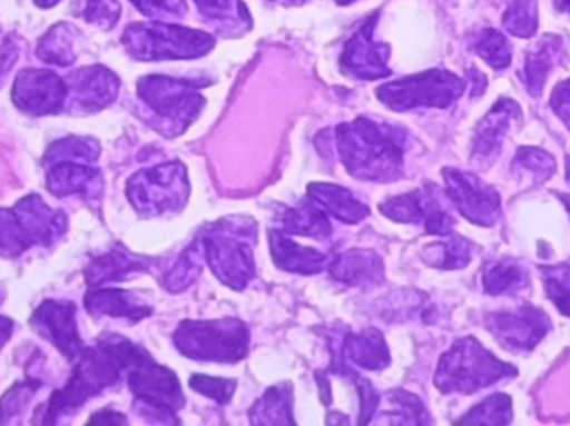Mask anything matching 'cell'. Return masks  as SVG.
Listing matches in <instances>:
<instances>
[{
	"label": "cell",
	"mask_w": 570,
	"mask_h": 426,
	"mask_svg": "<svg viewBox=\"0 0 570 426\" xmlns=\"http://www.w3.org/2000/svg\"><path fill=\"white\" fill-rule=\"evenodd\" d=\"M334 146L347 172L367 182H395L404 174L407 136L384 120L358 117L335 127Z\"/></svg>",
	"instance_id": "obj_1"
},
{
	"label": "cell",
	"mask_w": 570,
	"mask_h": 426,
	"mask_svg": "<svg viewBox=\"0 0 570 426\" xmlns=\"http://www.w3.org/2000/svg\"><path fill=\"white\" fill-rule=\"evenodd\" d=\"M199 244L206 264L224 285L243 291L250 284L256 275L257 224L254 218L234 215L217 220L204 230Z\"/></svg>",
	"instance_id": "obj_2"
},
{
	"label": "cell",
	"mask_w": 570,
	"mask_h": 426,
	"mask_svg": "<svg viewBox=\"0 0 570 426\" xmlns=\"http://www.w3.org/2000/svg\"><path fill=\"white\" fill-rule=\"evenodd\" d=\"M206 80L142 77L137 83L139 99L153 112V127L166 137L183 136L203 112L206 97L200 89Z\"/></svg>",
	"instance_id": "obj_3"
},
{
	"label": "cell",
	"mask_w": 570,
	"mask_h": 426,
	"mask_svg": "<svg viewBox=\"0 0 570 426\" xmlns=\"http://www.w3.org/2000/svg\"><path fill=\"white\" fill-rule=\"evenodd\" d=\"M515 375L512 365L498 360L475 338L468 337L442 355L434 382L442 394L472 395Z\"/></svg>",
	"instance_id": "obj_4"
},
{
	"label": "cell",
	"mask_w": 570,
	"mask_h": 426,
	"mask_svg": "<svg viewBox=\"0 0 570 426\" xmlns=\"http://www.w3.org/2000/svg\"><path fill=\"white\" fill-rule=\"evenodd\" d=\"M122 46L134 59L153 62L207 56L216 46V40L204 30L156 20L127 26L122 33Z\"/></svg>",
	"instance_id": "obj_5"
},
{
	"label": "cell",
	"mask_w": 570,
	"mask_h": 426,
	"mask_svg": "<svg viewBox=\"0 0 570 426\" xmlns=\"http://www.w3.org/2000/svg\"><path fill=\"white\" fill-rule=\"evenodd\" d=\"M249 338V328L236 318L184 320L174 334V344L190 360L237 364L246 358Z\"/></svg>",
	"instance_id": "obj_6"
},
{
	"label": "cell",
	"mask_w": 570,
	"mask_h": 426,
	"mask_svg": "<svg viewBox=\"0 0 570 426\" xmlns=\"http://www.w3.org/2000/svg\"><path fill=\"white\" fill-rule=\"evenodd\" d=\"M129 387L140 415L150 422L177 424L176 412L186 405L179 378L157 364L144 348H137L129 368Z\"/></svg>",
	"instance_id": "obj_7"
},
{
	"label": "cell",
	"mask_w": 570,
	"mask_h": 426,
	"mask_svg": "<svg viewBox=\"0 0 570 426\" xmlns=\"http://www.w3.org/2000/svg\"><path fill=\"white\" fill-rule=\"evenodd\" d=\"M465 82L445 69L425 70L392 80L377 89V99L394 112L448 109L464 93Z\"/></svg>",
	"instance_id": "obj_8"
},
{
	"label": "cell",
	"mask_w": 570,
	"mask_h": 426,
	"mask_svg": "<svg viewBox=\"0 0 570 426\" xmlns=\"http://www.w3.org/2000/svg\"><path fill=\"white\" fill-rule=\"evenodd\" d=\"M190 196L189 177L183 162H167L136 174L127 184V197L144 215L177 214Z\"/></svg>",
	"instance_id": "obj_9"
},
{
	"label": "cell",
	"mask_w": 570,
	"mask_h": 426,
	"mask_svg": "<svg viewBox=\"0 0 570 426\" xmlns=\"http://www.w3.org/2000/svg\"><path fill=\"white\" fill-rule=\"evenodd\" d=\"M442 176L452 206L469 221L481 227H492L501 218V197L478 176L451 167L442 170Z\"/></svg>",
	"instance_id": "obj_10"
},
{
	"label": "cell",
	"mask_w": 570,
	"mask_h": 426,
	"mask_svg": "<svg viewBox=\"0 0 570 426\" xmlns=\"http://www.w3.org/2000/svg\"><path fill=\"white\" fill-rule=\"evenodd\" d=\"M377 13L365 19L345 42L341 56V70L354 80H381L392 70L387 67L391 57L389 43L374 39Z\"/></svg>",
	"instance_id": "obj_11"
},
{
	"label": "cell",
	"mask_w": 570,
	"mask_h": 426,
	"mask_svg": "<svg viewBox=\"0 0 570 426\" xmlns=\"http://www.w3.org/2000/svg\"><path fill=\"white\" fill-rule=\"evenodd\" d=\"M485 327L511 351L532 350L551 330V320L541 308L524 305L511 311L488 315Z\"/></svg>",
	"instance_id": "obj_12"
},
{
	"label": "cell",
	"mask_w": 570,
	"mask_h": 426,
	"mask_svg": "<svg viewBox=\"0 0 570 426\" xmlns=\"http://www.w3.org/2000/svg\"><path fill=\"white\" fill-rule=\"evenodd\" d=\"M13 103L32 116H49L66 107L67 83L52 70L26 69L17 76Z\"/></svg>",
	"instance_id": "obj_13"
},
{
	"label": "cell",
	"mask_w": 570,
	"mask_h": 426,
	"mask_svg": "<svg viewBox=\"0 0 570 426\" xmlns=\"http://www.w3.org/2000/svg\"><path fill=\"white\" fill-rule=\"evenodd\" d=\"M70 106L76 112L90 113L110 106L119 96L120 80L112 70L102 66L76 70L67 82Z\"/></svg>",
	"instance_id": "obj_14"
},
{
	"label": "cell",
	"mask_w": 570,
	"mask_h": 426,
	"mask_svg": "<svg viewBox=\"0 0 570 426\" xmlns=\"http://www.w3.org/2000/svg\"><path fill=\"white\" fill-rule=\"evenodd\" d=\"M391 365V351L381 331L367 328L361 334H348L338 345L332 370L335 375L351 374L352 367L368 371H381Z\"/></svg>",
	"instance_id": "obj_15"
},
{
	"label": "cell",
	"mask_w": 570,
	"mask_h": 426,
	"mask_svg": "<svg viewBox=\"0 0 570 426\" xmlns=\"http://www.w3.org/2000/svg\"><path fill=\"white\" fill-rule=\"evenodd\" d=\"M32 325L47 340L52 341L70 361L82 354L76 324V307L69 301H46L32 317Z\"/></svg>",
	"instance_id": "obj_16"
},
{
	"label": "cell",
	"mask_w": 570,
	"mask_h": 426,
	"mask_svg": "<svg viewBox=\"0 0 570 426\" xmlns=\"http://www.w3.org/2000/svg\"><path fill=\"white\" fill-rule=\"evenodd\" d=\"M519 117H521V109L518 103L509 99L499 100L475 130L472 160L478 164L494 162L495 157L501 153L502 142L508 136L512 120Z\"/></svg>",
	"instance_id": "obj_17"
},
{
	"label": "cell",
	"mask_w": 570,
	"mask_h": 426,
	"mask_svg": "<svg viewBox=\"0 0 570 426\" xmlns=\"http://www.w3.org/2000/svg\"><path fill=\"white\" fill-rule=\"evenodd\" d=\"M331 275L342 284L351 287H372L384 280V261L374 251H342L328 264Z\"/></svg>",
	"instance_id": "obj_18"
},
{
	"label": "cell",
	"mask_w": 570,
	"mask_h": 426,
	"mask_svg": "<svg viewBox=\"0 0 570 426\" xmlns=\"http://www.w3.org/2000/svg\"><path fill=\"white\" fill-rule=\"evenodd\" d=\"M271 255L276 267L298 275H315L325 270L328 257L312 247H304L297 241L285 237L279 228L269 231Z\"/></svg>",
	"instance_id": "obj_19"
},
{
	"label": "cell",
	"mask_w": 570,
	"mask_h": 426,
	"mask_svg": "<svg viewBox=\"0 0 570 426\" xmlns=\"http://www.w3.org/2000/svg\"><path fill=\"white\" fill-rule=\"evenodd\" d=\"M307 196L318 209L342 224H358L371 214L368 207L362 204L351 190L334 184H311L307 187Z\"/></svg>",
	"instance_id": "obj_20"
},
{
	"label": "cell",
	"mask_w": 570,
	"mask_h": 426,
	"mask_svg": "<svg viewBox=\"0 0 570 426\" xmlns=\"http://www.w3.org/2000/svg\"><path fill=\"white\" fill-rule=\"evenodd\" d=\"M50 192L56 196H72V194H82V196L96 197L102 190V179L99 170L92 169L87 162H76V160H62L52 167L47 176Z\"/></svg>",
	"instance_id": "obj_21"
},
{
	"label": "cell",
	"mask_w": 570,
	"mask_h": 426,
	"mask_svg": "<svg viewBox=\"0 0 570 426\" xmlns=\"http://www.w3.org/2000/svg\"><path fill=\"white\" fill-rule=\"evenodd\" d=\"M274 220L277 224L276 228L288 235H302V237L315 238V240H325L332 234L328 215L318 209L311 200L295 207H277Z\"/></svg>",
	"instance_id": "obj_22"
},
{
	"label": "cell",
	"mask_w": 570,
	"mask_h": 426,
	"mask_svg": "<svg viewBox=\"0 0 570 426\" xmlns=\"http://www.w3.org/2000/svg\"><path fill=\"white\" fill-rule=\"evenodd\" d=\"M87 310L92 315H106L112 318H127L139 321L153 314V308L144 304L132 291L99 290L90 291L86 297Z\"/></svg>",
	"instance_id": "obj_23"
},
{
	"label": "cell",
	"mask_w": 570,
	"mask_h": 426,
	"mask_svg": "<svg viewBox=\"0 0 570 426\" xmlns=\"http://www.w3.org/2000/svg\"><path fill=\"white\" fill-rule=\"evenodd\" d=\"M154 260L146 257H137L130 254L126 248L117 247L109 254L96 258L87 271L89 284L100 285L107 281H122L129 275L146 271L153 265Z\"/></svg>",
	"instance_id": "obj_24"
},
{
	"label": "cell",
	"mask_w": 570,
	"mask_h": 426,
	"mask_svg": "<svg viewBox=\"0 0 570 426\" xmlns=\"http://www.w3.org/2000/svg\"><path fill=\"white\" fill-rule=\"evenodd\" d=\"M562 56V40L559 36H548L528 53L524 67V83L529 93L539 97L544 89L549 73Z\"/></svg>",
	"instance_id": "obj_25"
},
{
	"label": "cell",
	"mask_w": 570,
	"mask_h": 426,
	"mask_svg": "<svg viewBox=\"0 0 570 426\" xmlns=\"http://www.w3.org/2000/svg\"><path fill=\"white\" fill-rule=\"evenodd\" d=\"M292 405H294V397H292L291 385H276L250 408V422L263 425L295 424L292 417Z\"/></svg>",
	"instance_id": "obj_26"
},
{
	"label": "cell",
	"mask_w": 570,
	"mask_h": 426,
	"mask_svg": "<svg viewBox=\"0 0 570 426\" xmlns=\"http://www.w3.org/2000/svg\"><path fill=\"white\" fill-rule=\"evenodd\" d=\"M482 284L489 295H514L529 285L528 268L515 260H499L485 265Z\"/></svg>",
	"instance_id": "obj_27"
},
{
	"label": "cell",
	"mask_w": 570,
	"mask_h": 426,
	"mask_svg": "<svg viewBox=\"0 0 570 426\" xmlns=\"http://www.w3.org/2000/svg\"><path fill=\"white\" fill-rule=\"evenodd\" d=\"M472 248L474 245L465 238L452 235L445 240L428 245L422 250V260L434 268L442 270H458L468 267L472 260Z\"/></svg>",
	"instance_id": "obj_28"
},
{
	"label": "cell",
	"mask_w": 570,
	"mask_h": 426,
	"mask_svg": "<svg viewBox=\"0 0 570 426\" xmlns=\"http://www.w3.org/2000/svg\"><path fill=\"white\" fill-rule=\"evenodd\" d=\"M73 36L76 30L70 23H57L40 39L37 57L50 66H70L76 60Z\"/></svg>",
	"instance_id": "obj_29"
},
{
	"label": "cell",
	"mask_w": 570,
	"mask_h": 426,
	"mask_svg": "<svg viewBox=\"0 0 570 426\" xmlns=\"http://www.w3.org/2000/svg\"><path fill=\"white\" fill-rule=\"evenodd\" d=\"M204 264H206V258H204L203 247H200L199 240H196L180 254L177 264L167 271L166 278H164V287L170 294H179V291L186 290L199 277Z\"/></svg>",
	"instance_id": "obj_30"
},
{
	"label": "cell",
	"mask_w": 570,
	"mask_h": 426,
	"mask_svg": "<svg viewBox=\"0 0 570 426\" xmlns=\"http://www.w3.org/2000/svg\"><path fill=\"white\" fill-rule=\"evenodd\" d=\"M512 420V402L509 395H492L472 408L459 424L505 425Z\"/></svg>",
	"instance_id": "obj_31"
},
{
	"label": "cell",
	"mask_w": 570,
	"mask_h": 426,
	"mask_svg": "<svg viewBox=\"0 0 570 426\" xmlns=\"http://www.w3.org/2000/svg\"><path fill=\"white\" fill-rule=\"evenodd\" d=\"M474 50L495 70L508 69L511 66V43L495 29L482 30L474 40Z\"/></svg>",
	"instance_id": "obj_32"
},
{
	"label": "cell",
	"mask_w": 570,
	"mask_h": 426,
	"mask_svg": "<svg viewBox=\"0 0 570 426\" xmlns=\"http://www.w3.org/2000/svg\"><path fill=\"white\" fill-rule=\"evenodd\" d=\"M387 404L392 412H385L389 415V424H431L422 402L412 394L404 390H395L387 394Z\"/></svg>",
	"instance_id": "obj_33"
},
{
	"label": "cell",
	"mask_w": 570,
	"mask_h": 426,
	"mask_svg": "<svg viewBox=\"0 0 570 426\" xmlns=\"http://www.w3.org/2000/svg\"><path fill=\"white\" fill-rule=\"evenodd\" d=\"M548 297L554 301L558 310L570 318V261L561 265L541 267Z\"/></svg>",
	"instance_id": "obj_34"
},
{
	"label": "cell",
	"mask_w": 570,
	"mask_h": 426,
	"mask_svg": "<svg viewBox=\"0 0 570 426\" xmlns=\"http://www.w3.org/2000/svg\"><path fill=\"white\" fill-rule=\"evenodd\" d=\"M538 20L535 0H511L502 22L512 36L529 39L538 30Z\"/></svg>",
	"instance_id": "obj_35"
},
{
	"label": "cell",
	"mask_w": 570,
	"mask_h": 426,
	"mask_svg": "<svg viewBox=\"0 0 570 426\" xmlns=\"http://www.w3.org/2000/svg\"><path fill=\"white\" fill-rule=\"evenodd\" d=\"M514 169L531 174L535 184L546 182L556 174L554 157L538 147H522L514 159Z\"/></svg>",
	"instance_id": "obj_36"
},
{
	"label": "cell",
	"mask_w": 570,
	"mask_h": 426,
	"mask_svg": "<svg viewBox=\"0 0 570 426\" xmlns=\"http://www.w3.org/2000/svg\"><path fill=\"white\" fill-rule=\"evenodd\" d=\"M119 0H79L73 16L82 17L87 23L100 29H114L120 19Z\"/></svg>",
	"instance_id": "obj_37"
},
{
	"label": "cell",
	"mask_w": 570,
	"mask_h": 426,
	"mask_svg": "<svg viewBox=\"0 0 570 426\" xmlns=\"http://www.w3.org/2000/svg\"><path fill=\"white\" fill-rule=\"evenodd\" d=\"M189 385L197 394L217 402L219 405L229 404L236 392L237 382L230 378L209 377V375L194 374Z\"/></svg>",
	"instance_id": "obj_38"
},
{
	"label": "cell",
	"mask_w": 570,
	"mask_h": 426,
	"mask_svg": "<svg viewBox=\"0 0 570 426\" xmlns=\"http://www.w3.org/2000/svg\"><path fill=\"white\" fill-rule=\"evenodd\" d=\"M37 382H26V384L17 385L13 387L6 397L0 402V424H3L7 418V424L10 422V417L13 415H19V412H22L23 408L29 404L30 398L37 392Z\"/></svg>",
	"instance_id": "obj_39"
},
{
	"label": "cell",
	"mask_w": 570,
	"mask_h": 426,
	"mask_svg": "<svg viewBox=\"0 0 570 426\" xmlns=\"http://www.w3.org/2000/svg\"><path fill=\"white\" fill-rule=\"evenodd\" d=\"M144 16L154 17H184L187 13V3L184 0H130Z\"/></svg>",
	"instance_id": "obj_40"
},
{
	"label": "cell",
	"mask_w": 570,
	"mask_h": 426,
	"mask_svg": "<svg viewBox=\"0 0 570 426\" xmlns=\"http://www.w3.org/2000/svg\"><path fill=\"white\" fill-rule=\"evenodd\" d=\"M551 107L556 116L568 126L570 130V80L559 83L551 97Z\"/></svg>",
	"instance_id": "obj_41"
},
{
	"label": "cell",
	"mask_w": 570,
	"mask_h": 426,
	"mask_svg": "<svg viewBox=\"0 0 570 426\" xmlns=\"http://www.w3.org/2000/svg\"><path fill=\"white\" fill-rule=\"evenodd\" d=\"M194 2L204 16L223 19V17L229 16L230 12V0H194Z\"/></svg>",
	"instance_id": "obj_42"
},
{
	"label": "cell",
	"mask_w": 570,
	"mask_h": 426,
	"mask_svg": "<svg viewBox=\"0 0 570 426\" xmlns=\"http://www.w3.org/2000/svg\"><path fill=\"white\" fill-rule=\"evenodd\" d=\"M17 60V47L12 40L7 39L6 42L0 46V83L6 79L9 73L10 67L16 63Z\"/></svg>",
	"instance_id": "obj_43"
},
{
	"label": "cell",
	"mask_w": 570,
	"mask_h": 426,
	"mask_svg": "<svg viewBox=\"0 0 570 426\" xmlns=\"http://www.w3.org/2000/svg\"><path fill=\"white\" fill-rule=\"evenodd\" d=\"M12 321L7 320V318H0V348L9 340L10 335H12Z\"/></svg>",
	"instance_id": "obj_44"
},
{
	"label": "cell",
	"mask_w": 570,
	"mask_h": 426,
	"mask_svg": "<svg viewBox=\"0 0 570 426\" xmlns=\"http://www.w3.org/2000/svg\"><path fill=\"white\" fill-rule=\"evenodd\" d=\"M554 3L561 12L570 13V0H554Z\"/></svg>",
	"instance_id": "obj_45"
},
{
	"label": "cell",
	"mask_w": 570,
	"mask_h": 426,
	"mask_svg": "<svg viewBox=\"0 0 570 426\" xmlns=\"http://www.w3.org/2000/svg\"><path fill=\"white\" fill-rule=\"evenodd\" d=\"M33 2H36L37 6L42 7V9H49V7H53L56 3H59L60 0H33Z\"/></svg>",
	"instance_id": "obj_46"
},
{
	"label": "cell",
	"mask_w": 570,
	"mask_h": 426,
	"mask_svg": "<svg viewBox=\"0 0 570 426\" xmlns=\"http://www.w3.org/2000/svg\"><path fill=\"white\" fill-rule=\"evenodd\" d=\"M276 2L284 3V6H298V3L305 2V0H276Z\"/></svg>",
	"instance_id": "obj_47"
},
{
	"label": "cell",
	"mask_w": 570,
	"mask_h": 426,
	"mask_svg": "<svg viewBox=\"0 0 570 426\" xmlns=\"http://www.w3.org/2000/svg\"><path fill=\"white\" fill-rule=\"evenodd\" d=\"M559 199H562V202L566 204V207H568V210L570 212V196H564V194H559Z\"/></svg>",
	"instance_id": "obj_48"
},
{
	"label": "cell",
	"mask_w": 570,
	"mask_h": 426,
	"mask_svg": "<svg viewBox=\"0 0 570 426\" xmlns=\"http://www.w3.org/2000/svg\"><path fill=\"white\" fill-rule=\"evenodd\" d=\"M355 2V0H337L338 6H347V3Z\"/></svg>",
	"instance_id": "obj_49"
},
{
	"label": "cell",
	"mask_w": 570,
	"mask_h": 426,
	"mask_svg": "<svg viewBox=\"0 0 570 426\" xmlns=\"http://www.w3.org/2000/svg\"><path fill=\"white\" fill-rule=\"evenodd\" d=\"M568 182L570 184V157L568 160Z\"/></svg>",
	"instance_id": "obj_50"
}]
</instances>
